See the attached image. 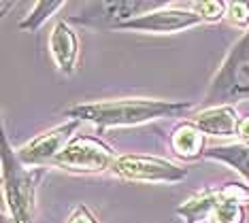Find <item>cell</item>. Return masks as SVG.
I'll use <instances>...</instances> for the list:
<instances>
[{"label":"cell","instance_id":"obj_9","mask_svg":"<svg viewBox=\"0 0 249 223\" xmlns=\"http://www.w3.org/2000/svg\"><path fill=\"white\" fill-rule=\"evenodd\" d=\"M239 183H224V185H213L207 187L205 191L192 196L185 204H181L177 208V215L183 217L185 223H202L211 217V213L219 204L224 202L228 196H232Z\"/></svg>","mask_w":249,"mask_h":223},{"label":"cell","instance_id":"obj_5","mask_svg":"<svg viewBox=\"0 0 249 223\" xmlns=\"http://www.w3.org/2000/svg\"><path fill=\"white\" fill-rule=\"evenodd\" d=\"M166 7L162 2H141V0H98L88 2L81 15H72L71 21L83 26H98V28H117L130 19L151 13V11Z\"/></svg>","mask_w":249,"mask_h":223},{"label":"cell","instance_id":"obj_12","mask_svg":"<svg viewBox=\"0 0 249 223\" xmlns=\"http://www.w3.org/2000/svg\"><path fill=\"white\" fill-rule=\"evenodd\" d=\"M207 136H236L241 115L232 104L202 108L194 117H190Z\"/></svg>","mask_w":249,"mask_h":223},{"label":"cell","instance_id":"obj_18","mask_svg":"<svg viewBox=\"0 0 249 223\" xmlns=\"http://www.w3.org/2000/svg\"><path fill=\"white\" fill-rule=\"evenodd\" d=\"M236 136L241 138V142H245V145H249V115L241 117V121H239V130H236Z\"/></svg>","mask_w":249,"mask_h":223},{"label":"cell","instance_id":"obj_2","mask_svg":"<svg viewBox=\"0 0 249 223\" xmlns=\"http://www.w3.org/2000/svg\"><path fill=\"white\" fill-rule=\"evenodd\" d=\"M249 100V30L228 51L202 100V108Z\"/></svg>","mask_w":249,"mask_h":223},{"label":"cell","instance_id":"obj_1","mask_svg":"<svg viewBox=\"0 0 249 223\" xmlns=\"http://www.w3.org/2000/svg\"><path fill=\"white\" fill-rule=\"evenodd\" d=\"M192 108V102H171L156 98H120L105 102H88L64 111L66 117L77 121H89L105 132L107 128H124L139 125L162 117H183Z\"/></svg>","mask_w":249,"mask_h":223},{"label":"cell","instance_id":"obj_14","mask_svg":"<svg viewBox=\"0 0 249 223\" xmlns=\"http://www.w3.org/2000/svg\"><path fill=\"white\" fill-rule=\"evenodd\" d=\"M64 7V2L62 0H41V2H36L35 4V9H32V13L26 17V19H21L19 21V28L21 30H30V32H35L36 28H41L45 21L52 17L55 11Z\"/></svg>","mask_w":249,"mask_h":223},{"label":"cell","instance_id":"obj_11","mask_svg":"<svg viewBox=\"0 0 249 223\" xmlns=\"http://www.w3.org/2000/svg\"><path fill=\"white\" fill-rule=\"evenodd\" d=\"M49 51L53 55L55 66L64 74H72L77 70L79 38L66 19H62L53 26L52 34H49Z\"/></svg>","mask_w":249,"mask_h":223},{"label":"cell","instance_id":"obj_4","mask_svg":"<svg viewBox=\"0 0 249 223\" xmlns=\"http://www.w3.org/2000/svg\"><path fill=\"white\" fill-rule=\"evenodd\" d=\"M117 162L115 151L96 136H75L69 147L55 157L53 166L77 174H92L113 170Z\"/></svg>","mask_w":249,"mask_h":223},{"label":"cell","instance_id":"obj_3","mask_svg":"<svg viewBox=\"0 0 249 223\" xmlns=\"http://www.w3.org/2000/svg\"><path fill=\"white\" fill-rule=\"evenodd\" d=\"M38 172L28 170L2 136V189L13 223H35Z\"/></svg>","mask_w":249,"mask_h":223},{"label":"cell","instance_id":"obj_6","mask_svg":"<svg viewBox=\"0 0 249 223\" xmlns=\"http://www.w3.org/2000/svg\"><path fill=\"white\" fill-rule=\"evenodd\" d=\"M113 172L126 181L179 183L188 176V168L154 155H122L113 166Z\"/></svg>","mask_w":249,"mask_h":223},{"label":"cell","instance_id":"obj_17","mask_svg":"<svg viewBox=\"0 0 249 223\" xmlns=\"http://www.w3.org/2000/svg\"><path fill=\"white\" fill-rule=\"evenodd\" d=\"M66 223H100V221L96 219V215L92 213V210L81 204V206H77L71 213V217H69V221Z\"/></svg>","mask_w":249,"mask_h":223},{"label":"cell","instance_id":"obj_8","mask_svg":"<svg viewBox=\"0 0 249 223\" xmlns=\"http://www.w3.org/2000/svg\"><path fill=\"white\" fill-rule=\"evenodd\" d=\"M202 24V17L188 7H160L151 13H145L120 24L115 30H137V32H154V34H173L179 30H188Z\"/></svg>","mask_w":249,"mask_h":223},{"label":"cell","instance_id":"obj_10","mask_svg":"<svg viewBox=\"0 0 249 223\" xmlns=\"http://www.w3.org/2000/svg\"><path fill=\"white\" fill-rule=\"evenodd\" d=\"M207 134L192 119H183L171 130L168 145L171 151L183 162H196L207 153Z\"/></svg>","mask_w":249,"mask_h":223},{"label":"cell","instance_id":"obj_7","mask_svg":"<svg viewBox=\"0 0 249 223\" xmlns=\"http://www.w3.org/2000/svg\"><path fill=\"white\" fill-rule=\"evenodd\" d=\"M77 119H69L62 125L53 130H47V132L38 134L36 138H32L30 142L21 145L18 151V159L24 166H47V164H53L55 157L69 147V142L75 138L77 128H79Z\"/></svg>","mask_w":249,"mask_h":223},{"label":"cell","instance_id":"obj_15","mask_svg":"<svg viewBox=\"0 0 249 223\" xmlns=\"http://www.w3.org/2000/svg\"><path fill=\"white\" fill-rule=\"evenodd\" d=\"M188 7L202 17V21L217 24L226 17V2L224 0H200V2H190Z\"/></svg>","mask_w":249,"mask_h":223},{"label":"cell","instance_id":"obj_16","mask_svg":"<svg viewBox=\"0 0 249 223\" xmlns=\"http://www.w3.org/2000/svg\"><path fill=\"white\" fill-rule=\"evenodd\" d=\"M226 17L230 19L232 26L249 30V2L245 0H230L226 2Z\"/></svg>","mask_w":249,"mask_h":223},{"label":"cell","instance_id":"obj_13","mask_svg":"<svg viewBox=\"0 0 249 223\" xmlns=\"http://www.w3.org/2000/svg\"><path fill=\"white\" fill-rule=\"evenodd\" d=\"M205 157L217 159V162H222V164L232 166L249 185V145H245V142H234V145L211 147V149H207Z\"/></svg>","mask_w":249,"mask_h":223}]
</instances>
